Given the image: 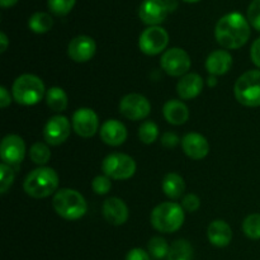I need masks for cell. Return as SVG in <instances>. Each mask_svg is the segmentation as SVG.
<instances>
[{
	"label": "cell",
	"instance_id": "6da1fadb",
	"mask_svg": "<svg viewBox=\"0 0 260 260\" xmlns=\"http://www.w3.org/2000/svg\"><path fill=\"white\" fill-rule=\"evenodd\" d=\"M215 36L223 48L238 50L243 47L250 37V23L241 13H229L217 22Z\"/></svg>",
	"mask_w": 260,
	"mask_h": 260
},
{
	"label": "cell",
	"instance_id": "7a4b0ae2",
	"mask_svg": "<svg viewBox=\"0 0 260 260\" xmlns=\"http://www.w3.org/2000/svg\"><path fill=\"white\" fill-rule=\"evenodd\" d=\"M58 187V175L52 168L40 167L25 177L23 188L33 198H46L56 192Z\"/></svg>",
	"mask_w": 260,
	"mask_h": 260
},
{
	"label": "cell",
	"instance_id": "3957f363",
	"mask_svg": "<svg viewBox=\"0 0 260 260\" xmlns=\"http://www.w3.org/2000/svg\"><path fill=\"white\" fill-rule=\"evenodd\" d=\"M52 206L56 213L68 221L79 220L88 211L85 198L78 190L70 188L57 190L53 196Z\"/></svg>",
	"mask_w": 260,
	"mask_h": 260
},
{
	"label": "cell",
	"instance_id": "277c9868",
	"mask_svg": "<svg viewBox=\"0 0 260 260\" xmlns=\"http://www.w3.org/2000/svg\"><path fill=\"white\" fill-rule=\"evenodd\" d=\"M184 208L175 202H164L152 210L151 225L159 233L172 234L184 223Z\"/></svg>",
	"mask_w": 260,
	"mask_h": 260
},
{
	"label": "cell",
	"instance_id": "5b68a950",
	"mask_svg": "<svg viewBox=\"0 0 260 260\" xmlns=\"http://www.w3.org/2000/svg\"><path fill=\"white\" fill-rule=\"evenodd\" d=\"M45 84L33 74H23L13 84V98L22 106H35L45 95Z\"/></svg>",
	"mask_w": 260,
	"mask_h": 260
},
{
	"label": "cell",
	"instance_id": "8992f818",
	"mask_svg": "<svg viewBox=\"0 0 260 260\" xmlns=\"http://www.w3.org/2000/svg\"><path fill=\"white\" fill-rule=\"evenodd\" d=\"M236 101L245 107H260V70L244 73L236 80L234 88Z\"/></svg>",
	"mask_w": 260,
	"mask_h": 260
},
{
	"label": "cell",
	"instance_id": "52a82bcc",
	"mask_svg": "<svg viewBox=\"0 0 260 260\" xmlns=\"http://www.w3.org/2000/svg\"><path fill=\"white\" fill-rule=\"evenodd\" d=\"M102 172L111 179L127 180L136 173V162L129 155L113 152L104 157L102 162Z\"/></svg>",
	"mask_w": 260,
	"mask_h": 260
},
{
	"label": "cell",
	"instance_id": "ba28073f",
	"mask_svg": "<svg viewBox=\"0 0 260 260\" xmlns=\"http://www.w3.org/2000/svg\"><path fill=\"white\" fill-rule=\"evenodd\" d=\"M168 43H169V35L164 28L159 25L146 28L139 38L140 50L149 56L159 55L167 48Z\"/></svg>",
	"mask_w": 260,
	"mask_h": 260
},
{
	"label": "cell",
	"instance_id": "9c48e42d",
	"mask_svg": "<svg viewBox=\"0 0 260 260\" xmlns=\"http://www.w3.org/2000/svg\"><path fill=\"white\" fill-rule=\"evenodd\" d=\"M190 57L183 48L173 47L162 53L160 66L170 76H184L189 71Z\"/></svg>",
	"mask_w": 260,
	"mask_h": 260
},
{
	"label": "cell",
	"instance_id": "30bf717a",
	"mask_svg": "<svg viewBox=\"0 0 260 260\" xmlns=\"http://www.w3.org/2000/svg\"><path fill=\"white\" fill-rule=\"evenodd\" d=\"M119 112L123 117L131 121H140L146 118L151 112V104L146 96L137 93L124 95L119 102Z\"/></svg>",
	"mask_w": 260,
	"mask_h": 260
},
{
	"label": "cell",
	"instance_id": "8fae6325",
	"mask_svg": "<svg viewBox=\"0 0 260 260\" xmlns=\"http://www.w3.org/2000/svg\"><path fill=\"white\" fill-rule=\"evenodd\" d=\"M71 134V123L65 116H53L43 128L46 142L52 146H58L69 139Z\"/></svg>",
	"mask_w": 260,
	"mask_h": 260
},
{
	"label": "cell",
	"instance_id": "7c38bea8",
	"mask_svg": "<svg viewBox=\"0 0 260 260\" xmlns=\"http://www.w3.org/2000/svg\"><path fill=\"white\" fill-rule=\"evenodd\" d=\"M73 129L76 135H79L83 139H89L94 136L99 128V119L95 112L90 108H79L74 113Z\"/></svg>",
	"mask_w": 260,
	"mask_h": 260
},
{
	"label": "cell",
	"instance_id": "4fadbf2b",
	"mask_svg": "<svg viewBox=\"0 0 260 260\" xmlns=\"http://www.w3.org/2000/svg\"><path fill=\"white\" fill-rule=\"evenodd\" d=\"M25 155V144L18 135H8L0 145V157L8 165H18Z\"/></svg>",
	"mask_w": 260,
	"mask_h": 260
},
{
	"label": "cell",
	"instance_id": "5bb4252c",
	"mask_svg": "<svg viewBox=\"0 0 260 260\" xmlns=\"http://www.w3.org/2000/svg\"><path fill=\"white\" fill-rule=\"evenodd\" d=\"M167 0H144L140 5V19L149 25H157L167 19L169 14Z\"/></svg>",
	"mask_w": 260,
	"mask_h": 260
},
{
	"label": "cell",
	"instance_id": "9a60e30c",
	"mask_svg": "<svg viewBox=\"0 0 260 260\" xmlns=\"http://www.w3.org/2000/svg\"><path fill=\"white\" fill-rule=\"evenodd\" d=\"M95 41L89 36H78L69 43L68 55L75 62H88L95 55Z\"/></svg>",
	"mask_w": 260,
	"mask_h": 260
},
{
	"label": "cell",
	"instance_id": "2e32d148",
	"mask_svg": "<svg viewBox=\"0 0 260 260\" xmlns=\"http://www.w3.org/2000/svg\"><path fill=\"white\" fill-rule=\"evenodd\" d=\"M182 147L184 154L193 160H202L210 152V144L203 135L197 132L187 134L182 140Z\"/></svg>",
	"mask_w": 260,
	"mask_h": 260
},
{
	"label": "cell",
	"instance_id": "e0dca14e",
	"mask_svg": "<svg viewBox=\"0 0 260 260\" xmlns=\"http://www.w3.org/2000/svg\"><path fill=\"white\" fill-rule=\"evenodd\" d=\"M102 211L107 222L113 226H121L128 220V207L123 201L117 197L108 198L103 203Z\"/></svg>",
	"mask_w": 260,
	"mask_h": 260
},
{
	"label": "cell",
	"instance_id": "ac0fdd59",
	"mask_svg": "<svg viewBox=\"0 0 260 260\" xmlns=\"http://www.w3.org/2000/svg\"><path fill=\"white\" fill-rule=\"evenodd\" d=\"M101 139L109 146H119L127 139V129L122 122L117 119H108L101 127Z\"/></svg>",
	"mask_w": 260,
	"mask_h": 260
},
{
	"label": "cell",
	"instance_id": "d6986e66",
	"mask_svg": "<svg viewBox=\"0 0 260 260\" xmlns=\"http://www.w3.org/2000/svg\"><path fill=\"white\" fill-rule=\"evenodd\" d=\"M210 243L216 248H226L233 241V230L230 225L222 220H216L210 223L207 229Z\"/></svg>",
	"mask_w": 260,
	"mask_h": 260
},
{
	"label": "cell",
	"instance_id": "ffe728a7",
	"mask_svg": "<svg viewBox=\"0 0 260 260\" xmlns=\"http://www.w3.org/2000/svg\"><path fill=\"white\" fill-rule=\"evenodd\" d=\"M231 68H233V56L225 50L213 51L206 60V69L212 76L225 75Z\"/></svg>",
	"mask_w": 260,
	"mask_h": 260
},
{
	"label": "cell",
	"instance_id": "44dd1931",
	"mask_svg": "<svg viewBox=\"0 0 260 260\" xmlns=\"http://www.w3.org/2000/svg\"><path fill=\"white\" fill-rule=\"evenodd\" d=\"M203 89V79L202 76L196 73H189L187 75L182 76L177 85L178 95L184 101L196 98L201 94Z\"/></svg>",
	"mask_w": 260,
	"mask_h": 260
},
{
	"label": "cell",
	"instance_id": "7402d4cb",
	"mask_svg": "<svg viewBox=\"0 0 260 260\" xmlns=\"http://www.w3.org/2000/svg\"><path fill=\"white\" fill-rule=\"evenodd\" d=\"M162 114L170 124L180 126V124H184L189 118V109L183 102L172 99L164 104Z\"/></svg>",
	"mask_w": 260,
	"mask_h": 260
},
{
	"label": "cell",
	"instance_id": "603a6c76",
	"mask_svg": "<svg viewBox=\"0 0 260 260\" xmlns=\"http://www.w3.org/2000/svg\"><path fill=\"white\" fill-rule=\"evenodd\" d=\"M161 188L167 197L172 198V200H178L184 193V179L179 174H177V173H168L164 177V179H162Z\"/></svg>",
	"mask_w": 260,
	"mask_h": 260
},
{
	"label": "cell",
	"instance_id": "cb8c5ba5",
	"mask_svg": "<svg viewBox=\"0 0 260 260\" xmlns=\"http://www.w3.org/2000/svg\"><path fill=\"white\" fill-rule=\"evenodd\" d=\"M46 103L53 112H62L68 108V94L62 88L52 86L46 91Z\"/></svg>",
	"mask_w": 260,
	"mask_h": 260
},
{
	"label": "cell",
	"instance_id": "d4e9b609",
	"mask_svg": "<svg viewBox=\"0 0 260 260\" xmlns=\"http://www.w3.org/2000/svg\"><path fill=\"white\" fill-rule=\"evenodd\" d=\"M168 260H193V248L190 243L185 239H179L174 241L170 246Z\"/></svg>",
	"mask_w": 260,
	"mask_h": 260
},
{
	"label": "cell",
	"instance_id": "484cf974",
	"mask_svg": "<svg viewBox=\"0 0 260 260\" xmlns=\"http://www.w3.org/2000/svg\"><path fill=\"white\" fill-rule=\"evenodd\" d=\"M53 19L48 13L37 12L28 19V27L32 32L42 35V33L48 32L52 28Z\"/></svg>",
	"mask_w": 260,
	"mask_h": 260
},
{
	"label": "cell",
	"instance_id": "4316f807",
	"mask_svg": "<svg viewBox=\"0 0 260 260\" xmlns=\"http://www.w3.org/2000/svg\"><path fill=\"white\" fill-rule=\"evenodd\" d=\"M147 250H149L150 256H152L154 259H162L168 256L170 246L168 245L165 239L155 236V238L150 239L149 244H147Z\"/></svg>",
	"mask_w": 260,
	"mask_h": 260
},
{
	"label": "cell",
	"instance_id": "83f0119b",
	"mask_svg": "<svg viewBox=\"0 0 260 260\" xmlns=\"http://www.w3.org/2000/svg\"><path fill=\"white\" fill-rule=\"evenodd\" d=\"M29 157L35 164L45 165L50 161L51 151L47 145L43 144V142H35L30 146Z\"/></svg>",
	"mask_w": 260,
	"mask_h": 260
},
{
	"label": "cell",
	"instance_id": "f1b7e54d",
	"mask_svg": "<svg viewBox=\"0 0 260 260\" xmlns=\"http://www.w3.org/2000/svg\"><path fill=\"white\" fill-rule=\"evenodd\" d=\"M159 136V127L152 121H146L140 126L139 139L142 144H154Z\"/></svg>",
	"mask_w": 260,
	"mask_h": 260
},
{
	"label": "cell",
	"instance_id": "f546056e",
	"mask_svg": "<svg viewBox=\"0 0 260 260\" xmlns=\"http://www.w3.org/2000/svg\"><path fill=\"white\" fill-rule=\"evenodd\" d=\"M243 231L251 240H260V213L249 215L244 220Z\"/></svg>",
	"mask_w": 260,
	"mask_h": 260
},
{
	"label": "cell",
	"instance_id": "4dcf8cb0",
	"mask_svg": "<svg viewBox=\"0 0 260 260\" xmlns=\"http://www.w3.org/2000/svg\"><path fill=\"white\" fill-rule=\"evenodd\" d=\"M14 170H13L12 165H8L5 162L0 164V193L5 194L10 187L14 183Z\"/></svg>",
	"mask_w": 260,
	"mask_h": 260
},
{
	"label": "cell",
	"instance_id": "1f68e13d",
	"mask_svg": "<svg viewBox=\"0 0 260 260\" xmlns=\"http://www.w3.org/2000/svg\"><path fill=\"white\" fill-rule=\"evenodd\" d=\"M76 0H48V9L56 15H66L75 5Z\"/></svg>",
	"mask_w": 260,
	"mask_h": 260
},
{
	"label": "cell",
	"instance_id": "d6a6232c",
	"mask_svg": "<svg viewBox=\"0 0 260 260\" xmlns=\"http://www.w3.org/2000/svg\"><path fill=\"white\" fill-rule=\"evenodd\" d=\"M91 188L94 192L99 196H104L111 190L112 188V180L107 175H98L91 182Z\"/></svg>",
	"mask_w": 260,
	"mask_h": 260
},
{
	"label": "cell",
	"instance_id": "836d02e7",
	"mask_svg": "<svg viewBox=\"0 0 260 260\" xmlns=\"http://www.w3.org/2000/svg\"><path fill=\"white\" fill-rule=\"evenodd\" d=\"M248 20L260 32V0H253L248 8Z\"/></svg>",
	"mask_w": 260,
	"mask_h": 260
},
{
	"label": "cell",
	"instance_id": "e575fe53",
	"mask_svg": "<svg viewBox=\"0 0 260 260\" xmlns=\"http://www.w3.org/2000/svg\"><path fill=\"white\" fill-rule=\"evenodd\" d=\"M201 206V200L197 194H193V193H189V194L184 196L183 197V202H182V207L184 208L187 212H196V211L200 208Z\"/></svg>",
	"mask_w": 260,
	"mask_h": 260
},
{
	"label": "cell",
	"instance_id": "d590c367",
	"mask_svg": "<svg viewBox=\"0 0 260 260\" xmlns=\"http://www.w3.org/2000/svg\"><path fill=\"white\" fill-rule=\"evenodd\" d=\"M126 260H151V256L147 251H145L144 249L135 248L127 253Z\"/></svg>",
	"mask_w": 260,
	"mask_h": 260
},
{
	"label": "cell",
	"instance_id": "8d00e7d4",
	"mask_svg": "<svg viewBox=\"0 0 260 260\" xmlns=\"http://www.w3.org/2000/svg\"><path fill=\"white\" fill-rule=\"evenodd\" d=\"M179 137L177 136L173 132H165L161 137V144L164 145L168 149H172V147H175L178 144H179Z\"/></svg>",
	"mask_w": 260,
	"mask_h": 260
},
{
	"label": "cell",
	"instance_id": "74e56055",
	"mask_svg": "<svg viewBox=\"0 0 260 260\" xmlns=\"http://www.w3.org/2000/svg\"><path fill=\"white\" fill-rule=\"evenodd\" d=\"M250 57H251V61H253L254 65L258 66V68L260 69V37L256 38V40L254 41L253 45H251Z\"/></svg>",
	"mask_w": 260,
	"mask_h": 260
},
{
	"label": "cell",
	"instance_id": "f35d334b",
	"mask_svg": "<svg viewBox=\"0 0 260 260\" xmlns=\"http://www.w3.org/2000/svg\"><path fill=\"white\" fill-rule=\"evenodd\" d=\"M12 103V96H10V93L8 91V89L5 86H2L0 88V107L2 108H7L8 106H10Z\"/></svg>",
	"mask_w": 260,
	"mask_h": 260
},
{
	"label": "cell",
	"instance_id": "ab89813d",
	"mask_svg": "<svg viewBox=\"0 0 260 260\" xmlns=\"http://www.w3.org/2000/svg\"><path fill=\"white\" fill-rule=\"evenodd\" d=\"M8 45H9V40H8L7 35L2 32L0 33V53H4L7 51Z\"/></svg>",
	"mask_w": 260,
	"mask_h": 260
},
{
	"label": "cell",
	"instance_id": "60d3db41",
	"mask_svg": "<svg viewBox=\"0 0 260 260\" xmlns=\"http://www.w3.org/2000/svg\"><path fill=\"white\" fill-rule=\"evenodd\" d=\"M18 0H0V5L2 8H9L13 7L14 4H17Z\"/></svg>",
	"mask_w": 260,
	"mask_h": 260
},
{
	"label": "cell",
	"instance_id": "b9f144b4",
	"mask_svg": "<svg viewBox=\"0 0 260 260\" xmlns=\"http://www.w3.org/2000/svg\"><path fill=\"white\" fill-rule=\"evenodd\" d=\"M184 2H187V3H197V2H200V0H184Z\"/></svg>",
	"mask_w": 260,
	"mask_h": 260
}]
</instances>
